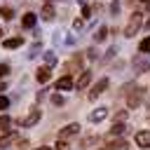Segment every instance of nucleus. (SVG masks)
Masks as SVG:
<instances>
[{
  "label": "nucleus",
  "mask_w": 150,
  "mask_h": 150,
  "mask_svg": "<svg viewBox=\"0 0 150 150\" xmlns=\"http://www.w3.org/2000/svg\"><path fill=\"white\" fill-rule=\"evenodd\" d=\"M38 120H40V108H33V110H30V115H28V117H23L19 124H21V127H33Z\"/></svg>",
  "instance_id": "obj_5"
},
{
  "label": "nucleus",
  "mask_w": 150,
  "mask_h": 150,
  "mask_svg": "<svg viewBox=\"0 0 150 150\" xmlns=\"http://www.w3.org/2000/svg\"><path fill=\"white\" fill-rule=\"evenodd\" d=\"M23 26H26V28H33V26H35V14H26V16H23Z\"/></svg>",
  "instance_id": "obj_18"
},
{
  "label": "nucleus",
  "mask_w": 150,
  "mask_h": 150,
  "mask_svg": "<svg viewBox=\"0 0 150 150\" xmlns=\"http://www.w3.org/2000/svg\"><path fill=\"white\" fill-rule=\"evenodd\" d=\"M77 68H80V56H77V59H73V61L66 66V70H68V73H75Z\"/></svg>",
  "instance_id": "obj_20"
},
{
  "label": "nucleus",
  "mask_w": 150,
  "mask_h": 150,
  "mask_svg": "<svg viewBox=\"0 0 150 150\" xmlns=\"http://www.w3.org/2000/svg\"><path fill=\"white\" fill-rule=\"evenodd\" d=\"M101 150H129V143H127L124 138H117V141L108 143V145H105V148H101Z\"/></svg>",
  "instance_id": "obj_7"
},
{
  "label": "nucleus",
  "mask_w": 150,
  "mask_h": 150,
  "mask_svg": "<svg viewBox=\"0 0 150 150\" xmlns=\"http://www.w3.org/2000/svg\"><path fill=\"white\" fill-rule=\"evenodd\" d=\"M124 131H127V127H124L122 122H115L112 129H110V136H120V134H124Z\"/></svg>",
  "instance_id": "obj_16"
},
{
  "label": "nucleus",
  "mask_w": 150,
  "mask_h": 150,
  "mask_svg": "<svg viewBox=\"0 0 150 150\" xmlns=\"http://www.w3.org/2000/svg\"><path fill=\"white\" fill-rule=\"evenodd\" d=\"M7 73H9V66L7 63H0V77H5Z\"/></svg>",
  "instance_id": "obj_31"
},
{
  "label": "nucleus",
  "mask_w": 150,
  "mask_h": 150,
  "mask_svg": "<svg viewBox=\"0 0 150 150\" xmlns=\"http://www.w3.org/2000/svg\"><path fill=\"white\" fill-rule=\"evenodd\" d=\"M141 101H143V89H138V87H131V89H129L127 105H129V108H138V105H141Z\"/></svg>",
  "instance_id": "obj_2"
},
{
  "label": "nucleus",
  "mask_w": 150,
  "mask_h": 150,
  "mask_svg": "<svg viewBox=\"0 0 150 150\" xmlns=\"http://www.w3.org/2000/svg\"><path fill=\"white\" fill-rule=\"evenodd\" d=\"M143 26H145V30H150V19H148V21H145Z\"/></svg>",
  "instance_id": "obj_33"
},
{
  "label": "nucleus",
  "mask_w": 150,
  "mask_h": 150,
  "mask_svg": "<svg viewBox=\"0 0 150 150\" xmlns=\"http://www.w3.org/2000/svg\"><path fill=\"white\" fill-rule=\"evenodd\" d=\"M7 105H9V98L7 96H0V110H5Z\"/></svg>",
  "instance_id": "obj_30"
},
{
  "label": "nucleus",
  "mask_w": 150,
  "mask_h": 150,
  "mask_svg": "<svg viewBox=\"0 0 150 150\" xmlns=\"http://www.w3.org/2000/svg\"><path fill=\"white\" fill-rule=\"evenodd\" d=\"M5 89H7V87H5V82H0V91H5Z\"/></svg>",
  "instance_id": "obj_34"
},
{
  "label": "nucleus",
  "mask_w": 150,
  "mask_h": 150,
  "mask_svg": "<svg viewBox=\"0 0 150 150\" xmlns=\"http://www.w3.org/2000/svg\"><path fill=\"white\" fill-rule=\"evenodd\" d=\"M77 2H80V5H87V0H77Z\"/></svg>",
  "instance_id": "obj_35"
},
{
  "label": "nucleus",
  "mask_w": 150,
  "mask_h": 150,
  "mask_svg": "<svg viewBox=\"0 0 150 150\" xmlns=\"http://www.w3.org/2000/svg\"><path fill=\"white\" fill-rule=\"evenodd\" d=\"M9 124H12V120H9L7 115H2V117H0V131H7Z\"/></svg>",
  "instance_id": "obj_21"
},
{
  "label": "nucleus",
  "mask_w": 150,
  "mask_h": 150,
  "mask_svg": "<svg viewBox=\"0 0 150 150\" xmlns=\"http://www.w3.org/2000/svg\"><path fill=\"white\" fill-rule=\"evenodd\" d=\"M91 143H96V136H89V138H84V141H82V148H89Z\"/></svg>",
  "instance_id": "obj_27"
},
{
  "label": "nucleus",
  "mask_w": 150,
  "mask_h": 150,
  "mask_svg": "<svg viewBox=\"0 0 150 150\" xmlns=\"http://www.w3.org/2000/svg\"><path fill=\"white\" fill-rule=\"evenodd\" d=\"M54 14H56V12H54V7H52V5H45V7H42V19H45V21H52V19H54Z\"/></svg>",
  "instance_id": "obj_14"
},
{
  "label": "nucleus",
  "mask_w": 150,
  "mask_h": 150,
  "mask_svg": "<svg viewBox=\"0 0 150 150\" xmlns=\"http://www.w3.org/2000/svg\"><path fill=\"white\" fill-rule=\"evenodd\" d=\"M105 117H108V108H96V110L89 115L91 122H101V120H105Z\"/></svg>",
  "instance_id": "obj_9"
},
{
  "label": "nucleus",
  "mask_w": 150,
  "mask_h": 150,
  "mask_svg": "<svg viewBox=\"0 0 150 150\" xmlns=\"http://www.w3.org/2000/svg\"><path fill=\"white\" fill-rule=\"evenodd\" d=\"M70 145L66 143V138H59V143H56V150H68Z\"/></svg>",
  "instance_id": "obj_26"
},
{
  "label": "nucleus",
  "mask_w": 150,
  "mask_h": 150,
  "mask_svg": "<svg viewBox=\"0 0 150 150\" xmlns=\"http://www.w3.org/2000/svg\"><path fill=\"white\" fill-rule=\"evenodd\" d=\"M52 103H54V105H63V96H61V94H54V96H52Z\"/></svg>",
  "instance_id": "obj_25"
},
{
  "label": "nucleus",
  "mask_w": 150,
  "mask_h": 150,
  "mask_svg": "<svg viewBox=\"0 0 150 150\" xmlns=\"http://www.w3.org/2000/svg\"><path fill=\"white\" fill-rule=\"evenodd\" d=\"M21 42H23L21 38H9V40H5L2 45H5L7 49H16V47H21Z\"/></svg>",
  "instance_id": "obj_15"
},
{
  "label": "nucleus",
  "mask_w": 150,
  "mask_h": 150,
  "mask_svg": "<svg viewBox=\"0 0 150 150\" xmlns=\"http://www.w3.org/2000/svg\"><path fill=\"white\" fill-rule=\"evenodd\" d=\"M143 54H150V38H143V42H141V47H138Z\"/></svg>",
  "instance_id": "obj_22"
},
{
  "label": "nucleus",
  "mask_w": 150,
  "mask_h": 150,
  "mask_svg": "<svg viewBox=\"0 0 150 150\" xmlns=\"http://www.w3.org/2000/svg\"><path fill=\"white\" fill-rule=\"evenodd\" d=\"M134 70H136V73H148V70H150V61H148L145 56H136V59H134Z\"/></svg>",
  "instance_id": "obj_4"
},
{
  "label": "nucleus",
  "mask_w": 150,
  "mask_h": 150,
  "mask_svg": "<svg viewBox=\"0 0 150 150\" xmlns=\"http://www.w3.org/2000/svg\"><path fill=\"white\" fill-rule=\"evenodd\" d=\"M143 5H145V9H150V0H141Z\"/></svg>",
  "instance_id": "obj_32"
},
{
  "label": "nucleus",
  "mask_w": 150,
  "mask_h": 150,
  "mask_svg": "<svg viewBox=\"0 0 150 150\" xmlns=\"http://www.w3.org/2000/svg\"><path fill=\"white\" fill-rule=\"evenodd\" d=\"M38 54H40V45H33L30 52H28V59H33V56H38Z\"/></svg>",
  "instance_id": "obj_24"
},
{
  "label": "nucleus",
  "mask_w": 150,
  "mask_h": 150,
  "mask_svg": "<svg viewBox=\"0 0 150 150\" xmlns=\"http://www.w3.org/2000/svg\"><path fill=\"white\" fill-rule=\"evenodd\" d=\"M89 80H91V73H89V70H82V75H80V80H77V89H84V87L89 84Z\"/></svg>",
  "instance_id": "obj_12"
},
{
  "label": "nucleus",
  "mask_w": 150,
  "mask_h": 150,
  "mask_svg": "<svg viewBox=\"0 0 150 150\" xmlns=\"http://www.w3.org/2000/svg\"><path fill=\"white\" fill-rule=\"evenodd\" d=\"M105 89H108V77H103V80H98V82L94 84V89L89 91V98H91V101H94V98H98Z\"/></svg>",
  "instance_id": "obj_3"
},
{
  "label": "nucleus",
  "mask_w": 150,
  "mask_h": 150,
  "mask_svg": "<svg viewBox=\"0 0 150 150\" xmlns=\"http://www.w3.org/2000/svg\"><path fill=\"white\" fill-rule=\"evenodd\" d=\"M49 75H52V70H49V66H45V68H40V70H38V75H35V77H38V82H47V80H49Z\"/></svg>",
  "instance_id": "obj_13"
},
{
  "label": "nucleus",
  "mask_w": 150,
  "mask_h": 150,
  "mask_svg": "<svg viewBox=\"0 0 150 150\" xmlns=\"http://www.w3.org/2000/svg\"><path fill=\"white\" fill-rule=\"evenodd\" d=\"M0 35H2V28H0Z\"/></svg>",
  "instance_id": "obj_37"
},
{
  "label": "nucleus",
  "mask_w": 150,
  "mask_h": 150,
  "mask_svg": "<svg viewBox=\"0 0 150 150\" xmlns=\"http://www.w3.org/2000/svg\"><path fill=\"white\" fill-rule=\"evenodd\" d=\"M105 35H108V28H105V26H101V28L94 33V40H96V42H103V40H105Z\"/></svg>",
  "instance_id": "obj_17"
},
{
  "label": "nucleus",
  "mask_w": 150,
  "mask_h": 150,
  "mask_svg": "<svg viewBox=\"0 0 150 150\" xmlns=\"http://www.w3.org/2000/svg\"><path fill=\"white\" fill-rule=\"evenodd\" d=\"M35 150H49V148H35Z\"/></svg>",
  "instance_id": "obj_36"
},
{
  "label": "nucleus",
  "mask_w": 150,
  "mask_h": 150,
  "mask_svg": "<svg viewBox=\"0 0 150 150\" xmlns=\"http://www.w3.org/2000/svg\"><path fill=\"white\" fill-rule=\"evenodd\" d=\"M0 14H2V19H12V16H14V12H12L9 7H2V9H0Z\"/></svg>",
  "instance_id": "obj_23"
},
{
  "label": "nucleus",
  "mask_w": 150,
  "mask_h": 150,
  "mask_svg": "<svg viewBox=\"0 0 150 150\" xmlns=\"http://www.w3.org/2000/svg\"><path fill=\"white\" fill-rule=\"evenodd\" d=\"M110 12H112V14H120V2H117V0H112V5H110Z\"/></svg>",
  "instance_id": "obj_28"
},
{
  "label": "nucleus",
  "mask_w": 150,
  "mask_h": 150,
  "mask_svg": "<svg viewBox=\"0 0 150 150\" xmlns=\"http://www.w3.org/2000/svg\"><path fill=\"white\" fill-rule=\"evenodd\" d=\"M141 26H143V14H141V12H134V14L129 16V23H127V28H124V35H127V38H134V35L141 30Z\"/></svg>",
  "instance_id": "obj_1"
},
{
  "label": "nucleus",
  "mask_w": 150,
  "mask_h": 150,
  "mask_svg": "<svg viewBox=\"0 0 150 150\" xmlns=\"http://www.w3.org/2000/svg\"><path fill=\"white\" fill-rule=\"evenodd\" d=\"M82 16H84V19H89V16H91V7L82 5Z\"/></svg>",
  "instance_id": "obj_29"
},
{
  "label": "nucleus",
  "mask_w": 150,
  "mask_h": 150,
  "mask_svg": "<svg viewBox=\"0 0 150 150\" xmlns=\"http://www.w3.org/2000/svg\"><path fill=\"white\" fill-rule=\"evenodd\" d=\"M136 143L141 148H150V131H138L136 134Z\"/></svg>",
  "instance_id": "obj_8"
},
{
  "label": "nucleus",
  "mask_w": 150,
  "mask_h": 150,
  "mask_svg": "<svg viewBox=\"0 0 150 150\" xmlns=\"http://www.w3.org/2000/svg\"><path fill=\"white\" fill-rule=\"evenodd\" d=\"M77 131H80V124L73 122V124H68V127H63V129L59 131V138H70V136H75Z\"/></svg>",
  "instance_id": "obj_6"
},
{
  "label": "nucleus",
  "mask_w": 150,
  "mask_h": 150,
  "mask_svg": "<svg viewBox=\"0 0 150 150\" xmlns=\"http://www.w3.org/2000/svg\"><path fill=\"white\" fill-rule=\"evenodd\" d=\"M16 138H19V136H16L14 131H12V134H5V136L0 138V150H2V148H9V145H12Z\"/></svg>",
  "instance_id": "obj_10"
},
{
  "label": "nucleus",
  "mask_w": 150,
  "mask_h": 150,
  "mask_svg": "<svg viewBox=\"0 0 150 150\" xmlns=\"http://www.w3.org/2000/svg\"><path fill=\"white\" fill-rule=\"evenodd\" d=\"M45 63H47V66H54V63H56V54H54V52H45Z\"/></svg>",
  "instance_id": "obj_19"
},
{
  "label": "nucleus",
  "mask_w": 150,
  "mask_h": 150,
  "mask_svg": "<svg viewBox=\"0 0 150 150\" xmlns=\"http://www.w3.org/2000/svg\"><path fill=\"white\" fill-rule=\"evenodd\" d=\"M56 89H63V91H66V89H73V80H70V75H63V77L56 82Z\"/></svg>",
  "instance_id": "obj_11"
}]
</instances>
